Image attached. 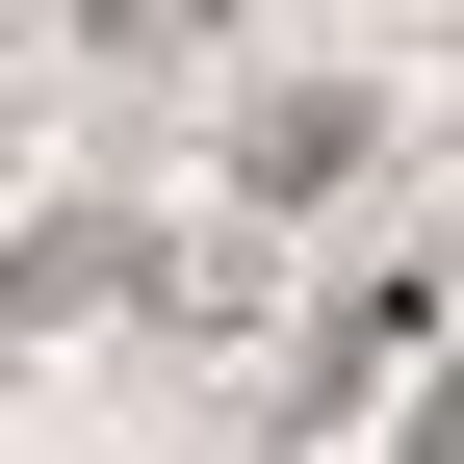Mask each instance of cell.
I'll return each mask as SVG.
<instances>
[{"label": "cell", "mask_w": 464, "mask_h": 464, "mask_svg": "<svg viewBox=\"0 0 464 464\" xmlns=\"http://www.w3.org/2000/svg\"><path fill=\"white\" fill-rule=\"evenodd\" d=\"M78 310H155V232H103V207H26V232H0V335H78Z\"/></svg>", "instance_id": "6da1fadb"}, {"label": "cell", "mask_w": 464, "mask_h": 464, "mask_svg": "<svg viewBox=\"0 0 464 464\" xmlns=\"http://www.w3.org/2000/svg\"><path fill=\"white\" fill-rule=\"evenodd\" d=\"M232 155H258V207H310L335 155H362V103H335V78H284V103H258V130H232Z\"/></svg>", "instance_id": "7a4b0ae2"}, {"label": "cell", "mask_w": 464, "mask_h": 464, "mask_svg": "<svg viewBox=\"0 0 464 464\" xmlns=\"http://www.w3.org/2000/svg\"><path fill=\"white\" fill-rule=\"evenodd\" d=\"M413 335H439V284H413V258H387V284H362V310H335V335H310V387H387V362H413Z\"/></svg>", "instance_id": "3957f363"}, {"label": "cell", "mask_w": 464, "mask_h": 464, "mask_svg": "<svg viewBox=\"0 0 464 464\" xmlns=\"http://www.w3.org/2000/svg\"><path fill=\"white\" fill-rule=\"evenodd\" d=\"M78 26H181V0H78Z\"/></svg>", "instance_id": "277c9868"}]
</instances>
